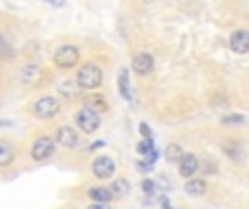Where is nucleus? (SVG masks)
Wrapping results in <instances>:
<instances>
[{"mask_svg":"<svg viewBox=\"0 0 249 209\" xmlns=\"http://www.w3.org/2000/svg\"><path fill=\"white\" fill-rule=\"evenodd\" d=\"M103 83V70L96 64H83L77 72V85L79 90H96Z\"/></svg>","mask_w":249,"mask_h":209,"instance_id":"f257e3e1","label":"nucleus"},{"mask_svg":"<svg viewBox=\"0 0 249 209\" xmlns=\"http://www.w3.org/2000/svg\"><path fill=\"white\" fill-rule=\"evenodd\" d=\"M31 111H33L37 118L48 120V118H53V115L59 113V100L53 98V96H42V98H37L33 103Z\"/></svg>","mask_w":249,"mask_h":209,"instance_id":"f03ea898","label":"nucleus"},{"mask_svg":"<svg viewBox=\"0 0 249 209\" xmlns=\"http://www.w3.org/2000/svg\"><path fill=\"white\" fill-rule=\"evenodd\" d=\"M79 48L77 46H70V44H66V46H61V48H57V52H55V65L57 68H64V70H68V68H74V65L79 64Z\"/></svg>","mask_w":249,"mask_h":209,"instance_id":"7ed1b4c3","label":"nucleus"},{"mask_svg":"<svg viewBox=\"0 0 249 209\" xmlns=\"http://www.w3.org/2000/svg\"><path fill=\"white\" fill-rule=\"evenodd\" d=\"M74 122H77V127L81 129L83 133H94L96 129L101 127L99 113H96L94 109H90V107H86V109L77 111V115H74Z\"/></svg>","mask_w":249,"mask_h":209,"instance_id":"20e7f679","label":"nucleus"},{"mask_svg":"<svg viewBox=\"0 0 249 209\" xmlns=\"http://www.w3.org/2000/svg\"><path fill=\"white\" fill-rule=\"evenodd\" d=\"M55 153V140L48 135H39L37 140L33 142V148H31V157L35 161H46L48 157H53Z\"/></svg>","mask_w":249,"mask_h":209,"instance_id":"39448f33","label":"nucleus"},{"mask_svg":"<svg viewBox=\"0 0 249 209\" xmlns=\"http://www.w3.org/2000/svg\"><path fill=\"white\" fill-rule=\"evenodd\" d=\"M92 172H94L99 179H109V177H114V172H116V163H114L112 157L101 155V157H96L94 163H92Z\"/></svg>","mask_w":249,"mask_h":209,"instance_id":"423d86ee","label":"nucleus"},{"mask_svg":"<svg viewBox=\"0 0 249 209\" xmlns=\"http://www.w3.org/2000/svg\"><path fill=\"white\" fill-rule=\"evenodd\" d=\"M55 142L61 146H66V148H74V146H79V135L74 129L70 127H59L55 133Z\"/></svg>","mask_w":249,"mask_h":209,"instance_id":"0eeeda50","label":"nucleus"},{"mask_svg":"<svg viewBox=\"0 0 249 209\" xmlns=\"http://www.w3.org/2000/svg\"><path fill=\"white\" fill-rule=\"evenodd\" d=\"M230 48L238 55H247L249 52V33L247 31H234L230 37Z\"/></svg>","mask_w":249,"mask_h":209,"instance_id":"6e6552de","label":"nucleus"},{"mask_svg":"<svg viewBox=\"0 0 249 209\" xmlns=\"http://www.w3.org/2000/svg\"><path fill=\"white\" fill-rule=\"evenodd\" d=\"M133 72L140 74V77H144V74H149L151 70H153V57L146 55V52H140V55L133 57Z\"/></svg>","mask_w":249,"mask_h":209,"instance_id":"1a4fd4ad","label":"nucleus"},{"mask_svg":"<svg viewBox=\"0 0 249 209\" xmlns=\"http://www.w3.org/2000/svg\"><path fill=\"white\" fill-rule=\"evenodd\" d=\"M199 170V159L193 153H184L179 157V172L181 177H193Z\"/></svg>","mask_w":249,"mask_h":209,"instance_id":"9d476101","label":"nucleus"},{"mask_svg":"<svg viewBox=\"0 0 249 209\" xmlns=\"http://www.w3.org/2000/svg\"><path fill=\"white\" fill-rule=\"evenodd\" d=\"M13 159H16V150H13V146L9 144V142L0 140V168L11 166Z\"/></svg>","mask_w":249,"mask_h":209,"instance_id":"9b49d317","label":"nucleus"},{"mask_svg":"<svg viewBox=\"0 0 249 209\" xmlns=\"http://www.w3.org/2000/svg\"><path fill=\"white\" fill-rule=\"evenodd\" d=\"M138 153L144 155L146 159H151V163H153L155 157H158V150L153 148V140H142L140 144H138Z\"/></svg>","mask_w":249,"mask_h":209,"instance_id":"f8f14e48","label":"nucleus"},{"mask_svg":"<svg viewBox=\"0 0 249 209\" xmlns=\"http://www.w3.org/2000/svg\"><path fill=\"white\" fill-rule=\"evenodd\" d=\"M39 77H42V72H39L37 65H26V68H22V74H20V79L24 83H37Z\"/></svg>","mask_w":249,"mask_h":209,"instance_id":"ddd939ff","label":"nucleus"},{"mask_svg":"<svg viewBox=\"0 0 249 209\" xmlns=\"http://www.w3.org/2000/svg\"><path fill=\"white\" fill-rule=\"evenodd\" d=\"M206 181L203 179H193V181H188V183H186V192L190 194V196H199V194H203L206 192Z\"/></svg>","mask_w":249,"mask_h":209,"instance_id":"4468645a","label":"nucleus"},{"mask_svg":"<svg viewBox=\"0 0 249 209\" xmlns=\"http://www.w3.org/2000/svg\"><path fill=\"white\" fill-rule=\"evenodd\" d=\"M88 194L94 203H109V198H112V192L107 188H92Z\"/></svg>","mask_w":249,"mask_h":209,"instance_id":"2eb2a0df","label":"nucleus"},{"mask_svg":"<svg viewBox=\"0 0 249 209\" xmlns=\"http://www.w3.org/2000/svg\"><path fill=\"white\" fill-rule=\"evenodd\" d=\"M181 155H184V150H181L177 144H168L166 146V161H171V163L173 161H179Z\"/></svg>","mask_w":249,"mask_h":209,"instance_id":"dca6fc26","label":"nucleus"},{"mask_svg":"<svg viewBox=\"0 0 249 209\" xmlns=\"http://www.w3.org/2000/svg\"><path fill=\"white\" fill-rule=\"evenodd\" d=\"M118 83H121V94L124 100H131V92H129V81H127V72H121V77H118Z\"/></svg>","mask_w":249,"mask_h":209,"instance_id":"f3484780","label":"nucleus"},{"mask_svg":"<svg viewBox=\"0 0 249 209\" xmlns=\"http://www.w3.org/2000/svg\"><path fill=\"white\" fill-rule=\"evenodd\" d=\"M223 150H225V153H228L232 159H238V157H241V146H238L236 142H225V144H223Z\"/></svg>","mask_w":249,"mask_h":209,"instance_id":"a211bd4d","label":"nucleus"},{"mask_svg":"<svg viewBox=\"0 0 249 209\" xmlns=\"http://www.w3.org/2000/svg\"><path fill=\"white\" fill-rule=\"evenodd\" d=\"M86 103H88V107H90V109H99V111H105V109H107V103H105L103 96H96V98H88Z\"/></svg>","mask_w":249,"mask_h":209,"instance_id":"6ab92c4d","label":"nucleus"},{"mask_svg":"<svg viewBox=\"0 0 249 209\" xmlns=\"http://www.w3.org/2000/svg\"><path fill=\"white\" fill-rule=\"evenodd\" d=\"M109 192H116V194H121V196H123V194L129 192V183L124 179H116L112 183V190H109Z\"/></svg>","mask_w":249,"mask_h":209,"instance_id":"aec40b11","label":"nucleus"},{"mask_svg":"<svg viewBox=\"0 0 249 209\" xmlns=\"http://www.w3.org/2000/svg\"><path fill=\"white\" fill-rule=\"evenodd\" d=\"M0 55H2L4 59H11V57H13V48L7 44L4 35H0Z\"/></svg>","mask_w":249,"mask_h":209,"instance_id":"412c9836","label":"nucleus"},{"mask_svg":"<svg viewBox=\"0 0 249 209\" xmlns=\"http://www.w3.org/2000/svg\"><path fill=\"white\" fill-rule=\"evenodd\" d=\"M59 92H61L64 96H70V98H72V96L79 94V87H74V90H72V83H64V85L59 87Z\"/></svg>","mask_w":249,"mask_h":209,"instance_id":"4be33fe9","label":"nucleus"},{"mask_svg":"<svg viewBox=\"0 0 249 209\" xmlns=\"http://www.w3.org/2000/svg\"><path fill=\"white\" fill-rule=\"evenodd\" d=\"M225 124H243L245 122V118L243 115H228V118H223Z\"/></svg>","mask_w":249,"mask_h":209,"instance_id":"5701e85b","label":"nucleus"},{"mask_svg":"<svg viewBox=\"0 0 249 209\" xmlns=\"http://www.w3.org/2000/svg\"><path fill=\"white\" fill-rule=\"evenodd\" d=\"M142 190H144L146 194H155V183L153 181H149V179L142 181Z\"/></svg>","mask_w":249,"mask_h":209,"instance_id":"b1692460","label":"nucleus"},{"mask_svg":"<svg viewBox=\"0 0 249 209\" xmlns=\"http://www.w3.org/2000/svg\"><path fill=\"white\" fill-rule=\"evenodd\" d=\"M140 133L144 135V140H151V135H153L151 129H149V124H140Z\"/></svg>","mask_w":249,"mask_h":209,"instance_id":"393cba45","label":"nucleus"},{"mask_svg":"<svg viewBox=\"0 0 249 209\" xmlns=\"http://www.w3.org/2000/svg\"><path fill=\"white\" fill-rule=\"evenodd\" d=\"M90 209H109V207H107V203H94Z\"/></svg>","mask_w":249,"mask_h":209,"instance_id":"a878e982","label":"nucleus"},{"mask_svg":"<svg viewBox=\"0 0 249 209\" xmlns=\"http://www.w3.org/2000/svg\"><path fill=\"white\" fill-rule=\"evenodd\" d=\"M48 4H53V7H61L64 4V0H46Z\"/></svg>","mask_w":249,"mask_h":209,"instance_id":"bb28decb","label":"nucleus"},{"mask_svg":"<svg viewBox=\"0 0 249 209\" xmlns=\"http://www.w3.org/2000/svg\"><path fill=\"white\" fill-rule=\"evenodd\" d=\"M164 209H173V207H168V203H164Z\"/></svg>","mask_w":249,"mask_h":209,"instance_id":"cd10ccee","label":"nucleus"},{"mask_svg":"<svg viewBox=\"0 0 249 209\" xmlns=\"http://www.w3.org/2000/svg\"><path fill=\"white\" fill-rule=\"evenodd\" d=\"M144 2H153V0H144Z\"/></svg>","mask_w":249,"mask_h":209,"instance_id":"c85d7f7f","label":"nucleus"}]
</instances>
